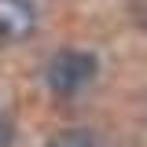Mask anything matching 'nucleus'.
Listing matches in <instances>:
<instances>
[{
    "label": "nucleus",
    "mask_w": 147,
    "mask_h": 147,
    "mask_svg": "<svg viewBox=\"0 0 147 147\" xmlns=\"http://www.w3.org/2000/svg\"><path fill=\"white\" fill-rule=\"evenodd\" d=\"M96 74H99V59H96L92 52L66 48V52H59L52 63H48L44 81H48V88H52V92L70 96V92H81L85 85H92Z\"/></svg>",
    "instance_id": "1"
},
{
    "label": "nucleus",
    "mask_w": 147,
    "mask_h": 147,
    "mask_svg": "<svg viewBox=\"0 0 147 147\" xmlns=\"http://www.w3.org/2000/svg\"><path fill=\"white\" fill-rule=\"evenodd\" d=\"M37 30V4L33 0H0V40L18 44Z\"/></svg>",
    "instance_id": "2"
},
{
    "label": "nucleus",
    "mask_w": 147,
    "mask_h": 147,
    "mask_svg": "<svg viewBox=\"0 0 147 147\" xmlns=\"http://www.w3.org/2000/svg\"><path fill=\"white\" fill-rule=\"evenodd\" d=\"M44 147H96L88 129H63L59 136H52Z\"/></svg>",
    "instance_id": "3"
}]
</instances>
